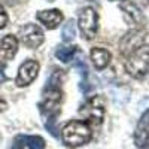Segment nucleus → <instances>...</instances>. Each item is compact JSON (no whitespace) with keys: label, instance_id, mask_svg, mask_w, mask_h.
<instances>
[{"label":"nucleus","instance_id":"0eeeda50","mask_svg":"<svg viewBox=\"0 0 149 149\" xmlns=\"http://www.w3.org/2000/svg\"><path fill=\"white\" fill-rule=\"evenodd\" d=\"M18 36H19V40L30 49L39 48L45 40L43 31L40 30L39 26H36V24H26L24 27L19 29Z\"/></svg>","mask_w":149,"mask_h":149},{"label":"nucleus","instance_id":"7ed1b4c3","mask_svg":"<svg viewBox=\"0 0 149 149\" xmlns=\"http://www.w3.org/2000/svg\"><path fill=\"white\" fill-rule=\"evenodd\" d=\"M125 70L136 79L146 76L149 72V45L142 43L133 49L125 60Z\"/></svg>","mask_w":149,"mask_h":149},{"label":"nucleus","instance_id":"1a4fd4ad","mask_svg":"<svg viewBox=\"0 0 149 149\" xmlns=\"http://www.w3.org/2000/svg\"><path fill=\"white\" fill-rule=\"evenodd\" d=\"M134 143L139 149H149V109L143 112L136 125Z\"/></svg>","mask_w":149,"mask_h":149},{"label":"nucleus","instance_id":"f257e3e1","mask_svg":"<svg viewBox=\"0 0 149 149\" xmlns=\"http://www.w3.org/2000/svg\"><path fill=\"white\" fill-rule=\"evenodd\" d=\"M61 102H63V93H61L58 85H46L43 91L42 102L39 103L40 113L46 118L45 119V127L51 133L54 137H58V133L55 128V118L58 116L61 110Z\"/></svg>","mask_w":149,"mask_h":149},{"label":"nucleus","instance_id":"dca6fc26","mask_svg":"<svg viewBox=\"0 0 149 149\" xmlns=\"http://www.w3.org/2000/svg\"><path fill=\"white\" fill-rule=\"evenodd\" d=\"M61 36H63V40L64 42H72L74 39V36H76V24H74L72 19L67 21V24H64Z\"/></svg>","mask_w":149,"mask_h":149},{"label":"nucleus","instance_id":"f3484780","mask_svg":"<svg viewBox=\"0 0 149 149\" xmlns=\"http://www.w3.org/2000/svg\"><path fill=\"white\" fill-rule=\"evenodd\" d=\"M6 24H8V14H6L5 8L0 5V30L5 29V27H6Z\"/></svg>","mask_w":149,"mask_h":149},{"label":"nucleus","instance_id":"9b49d317","mask_svg":"<svg viewBox=\"0 0 149 149\" xmlns=\"http://www.w3.org/2000/svg\"><path fill=\"white\" fill-rule=\"evenodd\" d=\"M63 14L60 9H48V10H40L37 12V19H39L48 30L57 29L61 21H63Z\"/></svg>","mask_w":149,"mask_h":149},{"label":"nucleus","instance_id":"20e7f679","mask_svg":"<svg viewBox=\"0 0 149 149\" xmlns=\"http://www.w3.org/2000/svg\"><path fill=\"white\" fill-rule=\"evenodd\" d=\"M106 113V100L102 95H94L88 98L79 109V115L94 125H100Z\"/></svg>","mask_w":149,"mask_h":149},{"label":"nucleus","instance_id":"39448f33","mask_svg":"<svg viewBox=\"0 0 149 149\" xmlns=\"http://www.w3.org/2000/svg\"><path fill=\"white\" fill-rule=\"evenodd\" d=\"M78 26L82 33V37H85L86 40L94 39L97 34V30H98V15H97L95 9L84 8L79 15Z\"/></svg>","mask_w":149,"mask_h":149},{"label":"nucleus","instance_id":"412c9836","mask_svg":"<svg viewBox=\"0 0 149 149\" xmlns=\"http://www.w3.org/2000/svg\"><path fill=\"white\" fill-rule=\"evenodd\" d=\"M48 2H54V0H48Z\"/></svg>","mask_w":149,"mask_h":149},{"label":"nucleus","instance_id":"aec40b11","mask_svg":"<svg viewBox=\"0 0 149 149\" xmlns=\"http://www.w3.org/2000/svg\"><path fill=\"white\" fill-rule=\"evenodd\" d=\"M6 81V76H5V73H3V70L0 69V85H2L3 82Z\"/></svg>","mask_w":149,"mask_h":149},{"label":"nucleus","instance_id":"9d476101","mask_svg":"<svg viewBox=\"0 0 149 149\" xmlns=\"http://www.w3.org/2000/svg\"><path fill=\"white\" fill-rule=\"evenodd\" d=\"M18 51V39L12 34H6L0 39V66H3L15 57Z\"/></svg>","mask_w":149,"mask_h":149},{"label":"nucleus","instance_id":"ddd939ff","mask_svg":"<svg viewBox=\"0 0 149 149\" xmlns=\"http://www.w3.org/2000/svg\"><path fill=\"white\" fill-rule=\"evenodd\" d=\"M74 67L79 69V73H81V91L84 94H86L90 91V84H88V67H86L85 61L84 60H79Z\"/></svg>","mask_w":149,"mask_h":149},{"label":"nucleus","instance_id":"2eb2a0df","mask_svg":"<svg viewBox=\"0 0 149 149\" xmlns=\"http://www.w3.org/2000/svg\"><path fill=\"white\" fill-rule=\"evenodd\" d=\"M22 142L29 149H45V140L40 136H22Z\"/></svg>","mask_w":149,"mask_h":149},{"label":"nucleus","instance_id":"6ab92c4d","mask_svg":"<svg viewBox=\"0 0 149 149\" xmlns=\"http://www.w3.org/2000/svg\"><path fill=\"white\" fill-rule=\"evenodd\" d=\"M6 107H8V103L3 100V98H0V112H3V110H6Z\"/></svg>","mask_w":149,"mask_h":149},{"label":"nucleus","instance_id":"4468645a","mask_svg":"<svg viewBox=\"0 0 149 149\" xmlns=\"http://www.w3.org/2000/svg\"><path fill=\"white\" fill-rule=\"evenodd\" d=\"M76 51H78V46H58V49L55 51V57L63 63H69L74 57Z\"/></svg>","mask_w":149,"mask_h":149},{"label":"nucleus","instance_id":"f8f14e48","mask_svg":"<svg viewBox=\"0 0 149 149\" xmlns=\"http://www.w3.org/2000/svg\"><path fill=\"white\" fill-rule=\"evenodd\" d=\"M110 52L107 51V49L104 48H93V51H91V60H93V64L95 69L98 70H103L104 67L109 66L110 63Z\"/></svg>","mask_w":149,"mask_h":149},{"label":"nucleus","instance_id":"423d86ee","mask_svg":"<svg viewBox=\"0 0 149 149\" xmlns=\"http://www.w3.org/2000/svg\"><path fill=\"white\" fill-rule=\"evenodd\" d=\"M119 8L122 10L125 21L128 22V26L133 30H142V27L145 26V17L142 10L139 9V6L133 3L131 0H121Z\"/></svg>","mask_w":149,"mask_h":149},{"label":"nucleus","instance_id":"6e6552de","mask_svg":"<svg viewBox=\"0 0 149 149\" xmlns=\"http://www.w3.org/2000/svg\"><path fill=\"white\" fill-rule=\"evenodd\" d=\"M39 69H40V66H39V63H37L36 60H26L19 66L15 84L18 86H21V88L33 84V81L37 78V74H39Z\"/></svg>","mask_w":149,"mask_h":149},{"label":"nucleus","instance_id":"f03ea898","mask_svg":"<svg viewBox=\"0 0 149 149\" xmlns=\"http://www.w3.org/2000/svg\"><path fill=\"white\" fill-rule=\"evenodd\" d=\"M93 137L90 125L84 121H70L61 130V140L67 148H79Z\"/></svg>","mask_w":149,"mask_h":149},{"label":"nucleus","instance_id":"a211bd4d","mask_svg":"<svg viewBox=\"0 0 149 149\" xmlns=\"http://www.w3.org/2000/svg\"><path fill=\"white\" fill-rule=\"evenodd\" d=\"M24 142H22V136H17L15 137V140H14V143H12V146H10V149H24Z\"/></svg>","mask_w":149,"mask_h":149}]
</instances>
